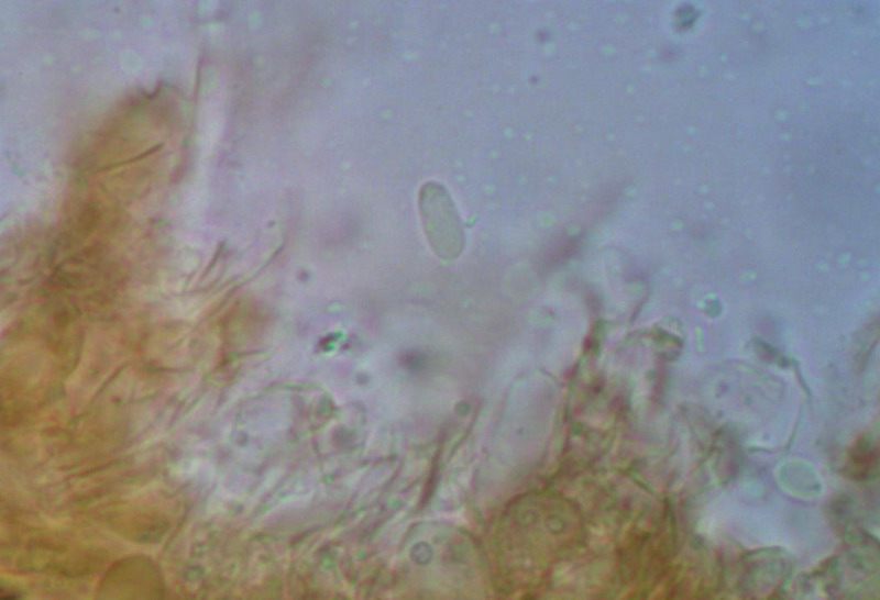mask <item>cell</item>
<instances>
[{
  "mask_svg": "<svg viewBox=\"0 0 880 600\" xmlns=\"http://www.w3.org/2000/svg\"><path fill=\"white\" fill-rule=\"evenodd\" d=\"M419 208L425 233L436 254L444 259L458 257L464 246V231L447 189L437 182L424 185Z\"/></svg>",
  "mask_w": 880,
  "mask_h": 600,
  "instance_id": "1",
  "label": "cell"
}]
</instances>
